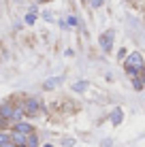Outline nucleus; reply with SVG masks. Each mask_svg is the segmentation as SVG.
<instances>
[{
	"label": "nucleus",
	"instance_id": "obj_5",
	"mask_svg": "<svg viewBox=\"0 0 145 147\" xmlns=\"http://www.w3.org/2000/svg\"><path fill=\"white\" fill-rule=\"evenodd\" d=\"M15 132H22L24 136H28V134H32V126L30 124H26V121H17V124H15Z\"/></svg>",
	"mask_w": 145,
	"mask_h": 147
},
{
	"label": "nucleus",
	"instance_id": "obj_15",
	"mask_svg": "<svg viewBox=\"0 0 145 147\" xmlns=\"http://www.w3.org/2000/svg\"><path fill=\"white\" fill-rule=\"evenodd\" d=\"M111 145H113V141H111V139H105L100 147H111Z\"/></svg>",
	"mask_w": 145,
	"mask_h": 147
},
{
	"label": "nucleus",
	"instance_id": "obj_11",
	"mask_svg": "<svg viewBox=\"0 0 145 147\" xmlns=\"http://www.w3.org/2000/svg\"><path fill=\"white\" fill-rule=\"evenodd\" d=\"M26 115V111H24V107H15L13 109V119H17V121H22V117Z\"/></svg>",
	"mask_w": 145,
	"mask_h": 147
},
{
	"label": "nucleus",
	"instance_id": "obj_21",
	"mask_svg": "<svg viewBox=\"0 0 145 147\" xmlns=\"http://www.w3.org/2000/svg\"><path fill=\"white\" fill-rule=\"evenodd\" d=\"M4 147H17V145H15V143H7V145H4Z\"/></svg>",
	"mask_w": 145,
	"mask_h": 147
},
{
	"label": "nucleus",
	"instance_id": "obj_10",
	"mask_svg": "<svg viewBox=\"0 0 145 147\" xmlns=\"http://www.w3.org/2000/svg\"><path fill=\"white\" fill-rule=\"evenodd\" d=\"M86 90H88V81H77V83L73 85V92H77V94L86 92Z\"/></svg>",
	"mask_w": 145,
	"mask_h": 147
},
{
	"label": "nucleus",
	"instance_id": "obj_3",
	"mask_svg": "<svg viewBox=\"0 0 145 147\" xmlns=\"http://www.w3.org/2000/svg\"><path fill=\"white\" fill-rule=\"evenodd\" d=\"M24 111H26V115H38V100L28 98L26 105H24Z\"/></svg>",
	"mask_w": 145,
	"mask_h": 147
},
{
	"label": "nucleus",
	"instance_id": "obj_23",
	"mask_svg": "<svg viewBox=\"0 0 145 147\" xmlns=\"http://www.w3.org/2000/svg\"><path fill=\"white\" fill-rule=\"evenodd\" d=\"M38 2H49V0H38Z\"/></svg>",
	"mask_w": 145,
	"mask_h": 147
},
{
	"label": "nucleus",
	"instance_id": "obj_24",
	"mask_svg": "<svg viewBox=\"0 0 145 147\" xmlns=\"http://www.w3.org/2000/svg\"><path fill=\"white\" fill-rule=\"evenodd\" d=\"M17 147H26V145H17Z\"/></svg>",
	"mask_w": 145,
	"mask_h": 147
},
{
	"label": "nucleus",
	"instance_id": "obj_17",
	"mask_svg": "<svg viewBox=\"0 0 145 147\" xmlns=\"http://www.w3.org/2000/svg\"><path fill=\"white\" fill-rule=\"evenodd\" d=\"M43 17H45V19H47V22H51V19H53V15H51V13H49V11H45V13H43Z\"/></svg>",
	"mask_w": 145,
	"mask_h": 147
},
{
	"label": "nucleus",
	"instance_id": "obj_8",
	"mask_svg": "<svg viewBox=\"0 0 145 147\" xmlns=\"http://www.w3.org/2000/svg\"><path fill=\"white\" fill-rule=\"evenodd\" d=\"M11 143H15V145H26V136H24L22 132H11Z\"/></svg>",
	"mask_w": 145,
	"mask_h": 147
},
{
	"label": "nucleus",
	"instance_id": "obj_12",
	"mask_svg": "<svg viewBox=\"0 0 145 147\" xmlns=\"http://www.w3.org/2000/svg\"><path fill=\"white\" fill-rule=\"evenodd\" d=\"M7 143H11V134H7V132H0V147H4Z\"/></svg>",
	"mask_w": 145,
	"mask_h": 147
},
{
	"label": "nucleus",
	"instance_id": "obj_9",
	"mask_svg": "<svg viewBox=\"0 0 145 147\" xmlns=\"http://www.w3.org/2000/svg\"><path fill=\"white\" fill-rule=\"evenodd\" d=\"M26 147H38V136L34 132L26 136Z\"/></svg>",
	"mask_w": 145,
	"mask_h": 147
},
{
	"label": "nucleus",
	"instance_id": "obj_2",
	"mask_svg": "<svg viewBox=\"0 0 145 147\" xmlns=\"http://www.w3.org/2000/svg\"><path fill=\"white\" fill-rule=\"evenodd\" d=\"M100 47H103V51H107V53L113 49V30H109V32H105L100 36Z\"/></svg>",
	"mask_w": 145,
	"mask_h": 147
},
{
	"label": "nucleus",
	"instance_id": "obj_20",
	"mask_svg": "<svg viewBox=\"0 0 145 147\" xmlns=\"http://www.w3.org/2000/svg\"><path fill=\"white\" fill-rule=\"evenodd\" d=\"M64 145H66V147H71V145H75V141H73V139H66V141H64Z\"/></svg>",
	"mask_w": 145,
	"mask_h": 147
},
{
	"label": "nucleus",
	"instance_id": "obj_14",
	"mask_svg": "<svg viewBox=\"0 0 145 147\" xmlns=\"http://www.w3.org/2000/svg\"><path fill=\"white\" fill-rule=\"evenodd\" d=\"M132 85H134V90H143V81H139V79H134Z\"/></svg>",
	"mask_w": 145,
	"mask_h": 147
},
{
	"label": "nucleus",
	"instance_id": "obj_22",
	"mask_svg": "<svg viewBox=\"0 0 145 147\" xmlns=\"http://www.w3.org/2000/svg\"><path fill=\"white\" fill-rule=\"evenodd\" d=\"M43 147H53V145H49V143H47V145H43Z\"/></svg>",
	"mask_w": 145,
	"mask_h": 147
},
{
	"label": "nucleus",
	"instance_id": "obj_1",
	"mask_svg": "<svg viewBox=\"0 0 145 147\" xmlns=\"http://www.w3.org/2000/svg\"><path fill=\"white\" fill-rule=\"evenodd\" d=\"M124 66H126V70H128V75H137L139 70H141V66H143V55L141 53H130L126 58V64H124Z\"/></svg>",
	"mask_w": 145,
	"mask_h": 147
},
{
	"label": "nucleus",
	"instance_id": "obj_13",
	"mask_svg": "<svg viewBox=\"0 0 145 147\" xmlns=\"http://www.w3.org/2000/svg\"><path fill=\"white\" fill-rule=\"evenodd\" d=\"M66 24H68V26H73V28H77V26H79V19L75 17V15H71V17L66 19Z\"/></svg>",
	"mask_w": 145,
	"mask_h": 147
},
{
	"label": "nucleus",
	"instance_id": "obj_19",
	"mask_svg": "<svg viewBox=\"0 0 145 147\" xmlns=\"http://www.w3.org/2000/svg\"><path fill=\"white\" fill-rule=\"evenodd\" d=\"M124 55H126V49H119V53H117V58H119V60H124Z\"/></svg>",
	"mask_w": 145,
	"mask_h": 147
},
{
	"label": "nucleus",
	"instance_id": "obj_16",
	"mask_svg": "<svg viewBox=\"0 0 145 147\" xmlns=\"http://www.w3.org/2000/svg\"><path fill=\"white\" fill-rule=\"evenodd\" d=\"M92 7H94V9H98V7H103V0H92Z\"/></svg>",
	"mask_w": 145,
	"mask_h": 147
},
{
	"label": "nucleus",
	"instance_id": "obj_4",
	"mask_svg": "<svg viewBox=\"0 0 145 147\" xmlns=\"http://www.w3.org/2000/svg\"><path fill=\"white\" fill-rule=\"evenodd\" d=\"M13 105L11 102H4V105H0V117L2 119H13Z\"/></svg>",
	"mask_w": 145,
	"mask_h": 147
},
{
	"label": "nucleus",
	"instance_id": "obj_6",
	"mask_svg": "<svg viewBox=\"0 0 145 147\" xmlns=\"http://www.w3.org/2000/svg\"><path fill=\"white\" fill-rule=\"evenodd\" d=\"M122 117H124V113H122V109H119V107H115V109L111 111V124H113V126H119V124H122Z\"/></svg>",
	"mask_w": 145,
	"mask_h": 147
},
{
	"label": "nucleus",
	"instance_id": "obj_7",
	"mask_svg": "<svg viewBox=\"0 0 145 147\" xmlns=\"http://www.w3.org/2000/svg\"><path fill=\"white\" fill-rule=\"evenodd\" d=\"M60 83H62V77H51V79H47L43 83V90H53V88H58Z\"/></svg>",
	"mask_w": 145,
	"mask_h": 147
},
{
	"label": "nucleus",
	"instance_id": "obj_18",
	"mask_svg": "<svg viewBox=\"0 0 145 147\" xmlns=\"http://www.w3.org/2000/svg\"><path fill=\"white\" fill-rule=\"evenodd\" d=\"M26 24H34V15H32V13H30L28 17H26Z\"/></svg>",
	"mask_w": 145,
	"mask_h": 147
}]
</instances>
